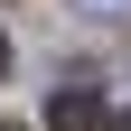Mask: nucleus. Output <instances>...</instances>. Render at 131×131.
<instances>
[{"label":"nucleus","instance_id":"2","mask_svg":"<svg viewBox=\"0 0 131 131\" xmlns=\"http://www.w3.org/2000/svg\"><path fill=\"white\" fill-rule=\"evenodd\" d=\"M84 19H131V0H75Z\"/></svg>","mask_w":131,"mask_h":131},{"label":"nucleus","instance_id":"3","mask_svg":"<svg viewBox=\"0 0 131 131\" xmlns=\"http://www.w3.org/2000/svg\"><path fill=\"white\" fill-rule=\"evenodd\" d=\"M0 66H9V38H0Z\"/></svg>","mask_w":131,"mask_h":131},{"label":"nucleus","instance_id":"1","mask_svg":"<svg viewBox=\"0 0 131 131\" xmlns=\"http://www.w3.org/2000/svg\"><path fill=\"white\" fill-rule=\"evenodd\" d=\"M47 131H112V122H103V103H94V84H56Z\"/></svg>","mask_w":131,"mask_h":131},{"label":"nucleus","instance_id":"4","mask_svg":"<svg viewBox=\"0 0 131 131\" xmlns=\"http://www.w3.org/2000/svg\"><path fill=\"white\" fill-rule=\"evenodd\" d=\"M112 131H131V112H122V122H112Z\"/></svg>","mask_w":131,"mask_h":131},{"label":"nucleus","instance_id":"5","mask_svg":"<svg viewBox=\"0 0 131 131\" xmlns=\"http://www.w3.org/2000/svg\"><path fill=\"white\" fill-rule=\"evenodd\" d=\"M0 131H19V122H0Z\"/></svg>","mask_w":131,"mask_h":131}]
</instances>
